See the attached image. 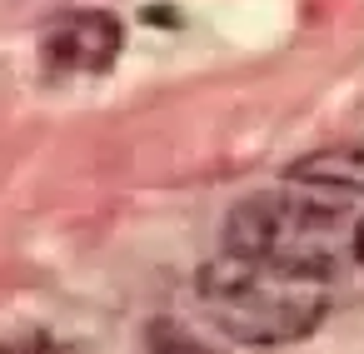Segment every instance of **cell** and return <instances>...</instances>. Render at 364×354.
I'll return each mask as SVG.
<instances>
[{
    "label": "cell",
    "mask_w": 364,
    "mask_h": 354,
    "mask_svg": "<svg viewBox=\"0 0 364 354\" xmlns=\"http://www.w3.org/2000/svg\"><path fill=\"white\" fill-rule=\"evenodd\" d=\"M200 304L215 329L240 344H294L319 329L329 309V279L225 250L200 269Z\"/></svg>",
    "instance_id": "cell-1"
},
{
    "label": "cell",
    "mask_w": 364,
    "mask_h": 354,
    "mask_svg": "<svg viewBox=\"0 0 364 354\" xmlns=\"http://www.w3.org/2000/svg\"><path fill=\"white\" fill-rule=\"evenodd\" d=\"M339 245H344V200L294 185V180H289V190H264V195L240 200L225 225L230 254L284 264V269H299L314 279H334Z\"/></svg>",
    "instance_id": "cell-2"
},
{
    "label": "cell",
    "mask_w": 364,
    "mask_h": 354,
    "mask_svg": "<svg viewBox=\"0 0 364 354\" xmlns=\"http://www.w3.org/2000/svg\"><path fill=\"white\" fill-rule=\"evenodd\" d=\"M115 55H120V21L105 16V11H75V16H60L46 31L50 70L95 75V70H110Z\"/></svg>",
    "instance_id": "cell-3"
},
{
    "label": "cell",
    "mask_w": 364,
    "mask_h": 354,
    "mask_svg": "<svg viewBox=\"0 0 364 354\" xmlns=\"http://www.w3.org/2000/svg\"><path fill=\"white\" fill-rule=\"evenodd\" d=\"M294 185H309V190H324L334 200H349V195H364V145H334V150H319L309 160H299L289 170Z\"/></svg>",
    "instance_id": "cell-4"
},
{
    "label": "cell",
    "mask_w": 364,
    "mask_h": 354,
    "mask_svg": "<svg viewBox=\"0 0 364 354\" xmlns=\"http://www.w3.org/2000/svg\"><path fill=\"white\" fill-rule=\"evenodd\" d=\"M150 354H215V349L200 344V339H190L175 324H150Z\"/></svg>",
    "instance_id": "cell-5"
},
{
    "label": "cell",
    "mask_w": 364,
    "mask_h": 354,
    "mask_svg": "<svg viewBox=\"0 0 364 354\" xmlns=\"http://www.w3.org/2000/svg\"><path fill=\"white\" fill-rule=\"evenodd\" d=\"M0 354H75V349L60 344V339H50V334H26V339H6Z\"/></svg>",
    "instance_id": "cell-6"
},
{
    "label": "cell",
    "mask_w": 364,
    "mask_h": 354,
    "mask_svg": "<svg viewBox=\"0 0 364 354\" xmlns=\"http://www.w3.org/2000/svg\"><path fill=\"white\" fill-rule=\"evenodd\" d=\"M349 250H354V259H359V264H364V220H359V225H354V235H349Z\"/></svg>",
    "instance_id": "cell-7"
}]
</instances>
